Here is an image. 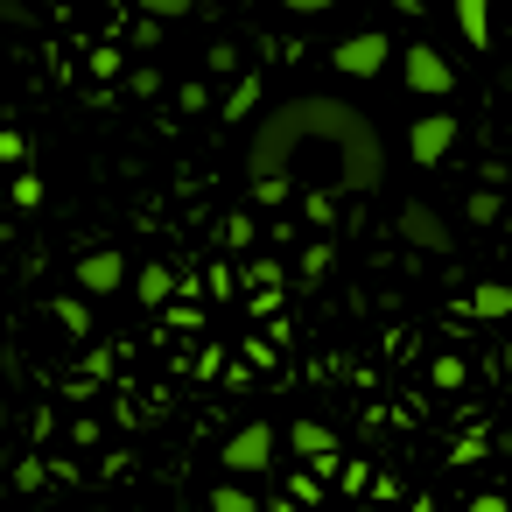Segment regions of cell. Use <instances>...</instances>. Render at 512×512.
<instances>
[{
	"label": "cell",
	"instance_id": "52a82bcc",
	"mask_svg": "<svg viewBox=\"0 0 512 512\" xmlns=\"http://www.w3.org/2000/svg\"><path fill=\"white\" fill-rule=\"evenodd\" d=\"M78 288H85V295H113V288H127V260H120L113 246L78 253Z\"/></svg>",
	"mask_w": 512,
	"mask_h": 512
},
{
	"label": "cell",
	"instance_id": "44dd1931",
	"mask_svg": "<svg viewBox=\"0 0 512 512\" xmlns=\"http://www.w3.org/2000/svg\"><path fill=\"white\" fill-rule=\"evenodd\" d=\"M253 239V218H225V246H246Z\"/></svg>",
	"mask_w": 512,
	"mask_h": 512
},
{
	"label": "cell",
	"instance_id": "9c48e42d",
	"mask_svg": "<svg viewBox=\"0 0 512 512\" xmlns=\"http://www.w3.org/2000/svg\"><path fill=\"white\" fill-rule=\"evenodd\" d=\"M456 29H463L470 50H491V43H498V36H491V0H456Z\"/></svg>",
	"mask_w": 512,
	"mask_h": 512
},
{
	"label": "cell",
	"instance_id": "ac0fdd59",
	"mask_svg": "<svg viewBox=\"0 0 512 512\" xmlns=\"http://www.w3.org/2000/svg\"><path fill=\"white\" fill-rule=\"evenodd\" d=\"M288 498H295V505H316V498H323V484H316L309 470H295V477H288Z\"/></svg>",
	"mask_w": 512,
	"mask_h": 512
},
{
	"label": "cell",
	"instance_id": "30bf717a",
	"mask_svg": "<svg viewBox=\"0 0 512 512\" xmlns=\"http://www.w3.org/2000/svg\"><path fill=\"white\" fill-rule=\"evenodd\" d=\"M260 92H267V85H260V78H239V85H232V92H225V113H218V120H246V113H253V106H260Z\"/></svg>",
	"mask_w": 512,
	"mask_h": 512
},
{
	"label": "cell",
	"instance_id": "8fae6325",
	"mask_svg": "<svg viewBox=\"0 0 512 512\" xmlns=\"http://www.w3.org/2000/svg\"><path fill=\"white\" fill-rule=\"evenodd\" d=\"M463 218H470V225H498V218H505V204H498V183H484V190H470V204H463Z\"/></svg>",
	"mask_w": 512,
	"mask_h": 512
},
{
	"label": "cell",
	"instance_id": "e0dca14e",
	"mask_svg": "<svg viewBox=\"0 0 512 512\" xmlns=\"http://www.w3.org/2000/svg\"><path fill=\"white\" fill-rule=\"evenodd\" d=\"M211 512H260V505H253V498H246L239 484H218V498H211Z\"/></svg>",
	"mask_w": 512,
	"mask_h": 512
},
{
	"label": "cell",
	"instance_id": "7402d4cb",
	"mask_svg": "<svg viewBox=\"0 0 512 512\" xmlns=\"http://www.w3.org/2000/svg\"><path fill=\"white\" fill-rule=\"evenodd\" d=\"M470 512H512V505H505V498H477Z\"/></svg>",
	"mask_w": 512,
	"mask_h": 512
},
{
	"label": "cell",
	"instance_id": "ba28073f",
	"mask_svg": "<svg viewBox=\"0 0 512 512\" xmlns=\"http://www.w3.org/2000/svg\"><path fill=\"white\" fill-rule=\"evenodd\" d=\"M288 449H295V456H309L316 470H337V456H344V449H337V435H330L323 421H295V428H288Z\"/></svg>",
	"mask_w": 512,
	"mask_h": 512
},
{
	"label": "cell",
	"instance_id": "7c38bea8",
	"mask_svg": "<svg viewBox=\"0 0 512 512\" xmlns=\"http://www.w3.org/2000/svg\"><path fill=\"white\" fill-rule=\"evenodd\" d=\"M134 295H141V302H169V295H176V274H169V267H141V274H134Z\"/></svg>",
	"mask_w": 512,
	"mask_h": 512
},
{
	"label": "cell",
	"instance_id": "6da1fadb",
	"mask_svg": "<svg viewBox=\"0 0 512 512\" xmlns=\"http://www.w3.org/2000/svg\"><path fill=\"white\" fill-rule=\"evenodd\" d=\"M246 169L253 183H309V190H379L386 176V148L372 134V120L344 99H281L260 127H253V148H246Z\"/></svg>",
	"mask_w": 512,
	"mask_h": 512
},
{
	"label": "cell",
	"instance_id": "2e32d148",
	"mask_svg": "<svg viewBox=\"0 0 512 512\" xmlns=\"http://www.w3.org/2000/svg\"><path fill=\"white\" fill-rule=\"evenodd\" d=\"M0 162H8V169H22V162H29V134H22V127L0 134Z\"/></svg>",
	"mask_w": 512,
	"mask_h": 512
},
{
	"label": "cell",
	"instance_id": "277c9868",
	"mask_svg": "<svg viewBox=\"0 0 512 512\" xmlns=\"http://www.w3.org/2000/svg\"><path fill=\"white\" fill-rule=\"evenodd\" d=\"M393 57V36L386 29H365V36H344L337 50H330V64H337V78H379V64Z\"/></svg>",
	"mask_w": 512,
	"mask_h": 512
},
{
	"label": "cell",
	"instance_id": "5bb4252c",
	"mask_svg": "<svg viewBox=\"0 0 512 512\" xmlns=\"http://www.w3.org/2000/svg\"><path fill=\"white\" fill-rule=\"evenodd\" d=\"M134 8L155 22H183V15H197V0H134Z\"/></svg>",
	"mask_w": 512,
	"mask_h": 512
},
{
	"label": "cell",
	"instance_id": "4fadbf2b",
	"mask_svg": "<svg viewBox=\"0 0 512 512\" xmlns=\"http://www.w3.org/2000/svg\"><path fill=\"white\" fill-rule=\"evenodd\" d=\"M470 309H477V316H512V288H498V281H484V288L470 295Z\"/></svg>",
	"mask_w": 512,
	"mask_h": 512
},
{
	"label": "cell",
	"instance_id": "ffe728a7",
	"mask_svg": "<svg viewBox=\"0 0 512 512\" xmlns=\"http://www.w3.org/2000/svg\"><path fill=\"white\" fill-rule=\"evenodd\" d=\"M288 15H323V8H344V0H281Z\"/></svg>",
	"mask_w": 512,
	"mask_h": 512
},
{
	"label": "cell",
	"instance_id": "7a4b0ae2",
	"mask_svg": "<svg viewBox=\"0 0 512 512\" xmlns=\"http://www.w3.org/2000/svg\"><path fill=\"white\" fill-rule=\"evenodd\" d=\"M393 232L414 246V253H449L456 246V232H449V218L435 211V204H421V197H407L400 211H393Z\"/></svg>",
	"mask_w": 512,
	"mask_h": 512
},
{
	"label": "cell",
	"instance_id": "8992f818",
	"mask_svg": "<svg viewBox=\"0 0 512 512\" xmlns=\"http://www.w3.org/2000/svg\"><path fill=\"white\" fill-rule=\"evenodd\" d=\"M449 148H456V120H449V113H421V120L407 127V155H414L421 169H435Z\"/></svg>",
	"mask_w": 512,
	"mask_h": 512
},
{
	"label": "cell",
	"instance_id": "9a60e30c",
	"mask_svg": "<svg viewBox=\"0 0 512 512\" xmlns=\"http://www.w3.org/2000/svg\"><path fill=\"white\" fill-rule=\"evenodd\" d=\"M36 204H43V176L15 169V211H36Z\"/></svg>",
	"mask_w": 512,
	"mask_h": 512
},
{
	"label": "cell",
	"instance_id": "3957f363",
	"mask_svg": "<svg viewBox=\"0 0 512 512\" xmlns=\"http://www.w3.org/2000/svg\"><path fill=\"white\" fill-rule=\"evenodd\" d=\"M400 78H407V92H421V99H449V92H456V64H449L442 50H428V43H414V50L400 57Z\"/></svg>",
	"mask_w": 512,
	"mask_h": 512
},
{
	"label": "cell",
	"instance_id": "5b68a950",
	"mask_svg": "<svg viewBox=\"0 0 512 512\" xmlns=\"http://www.w3.org/2000/svg\"><path fill=\"white\" fill-rule=\"evenodd\" d=\"M218 463H225L232 477H253V470H267V463H274V428H267V421H246V428L225 442V456H218Z\"/></svg>",
	"mask_w": 512,
	"mask_h": 512
},
{
	"label": "cell",
	"instance_id": "d6986e66",
	"mask_svg": "<svg viewBox=\"0 0 512 512\" xmlns=\"http://www.w3.org/2000/svg\"><path fill=\"white\" fill-rule=\"evenodd\" d=\"M330 211H337V190H309V218L330 225Z\"/></svg>",
	"mask_w": 512,
	"mask_h": 512
}]
</instances>
